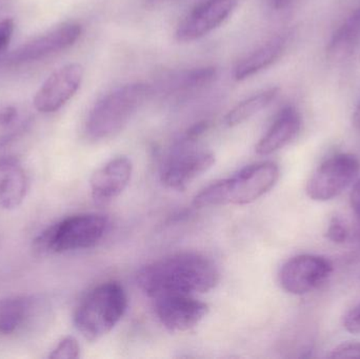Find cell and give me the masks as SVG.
<instances>
[{
    "mask_svg": "<svg viewBox=\"0 0 360 359\" xmlns=\"http://www.w3.org/2000/svg\"><path fill=\"white\" fill-rule=\"evenodd\" d=\"M136 282L153 299L169 294H201L217 286L219 271L213 261L205 255L177 253L141 268Z\"/></svg>",
    "mask_w": 360,
    "mask_h": 359,
    "instance_id": "cell-1",
    "label": "cell"
},
{
    "mask_svg": "<svg viewBox=\"0 0 360 359\" xmlns=\"http://www.w3.org/2000/svg\"><path fill=\"white\" fill-rule=\"evenodd\" d=\"M279 178V168L275 162H264L245 167L230 178L212 183L195 196L196 208L237 204L255 202L273 189Z\"/></svg>",
    "mask_w": 360,
    "mask_h": 359,
    "instance_id": "cell-2",
    "label": "cell"
},
{
    "mask_svg": "<svg viewBox=\"0 0 360 359\" xmlns=\"http://www.w3.org/2000/svg\"><path fill=\"white\" fill-rule=\"evenodd\" d=\"M152 92L149 84L135 82L114 89L101 97L86 118V138L101 141L120 134Z\"/></svg>",
    "mask_w": 360,
    "mask_h": 359,
    "instance_id": "cell-3",
    "label": "cell"
},
{
    "mask_svg": "<svg viewBox=\"0 0 360 359\" xmlns=\"http://www.w3.org/2000/svg\"><path fill=\"white\" fill-rule=\"evenodd\" d=\"M128 308L124 287L108 282L95 287L78 303L73 315L76 330L89 341H97L111 332Z\"/></svg>",
    "mask_w": 360,
    "mask_h": 359,
    "instance_id": "cell-4",
    "label": "cell"
},
{
    "mask_svg": "<svg viewBox=\"0 0 360 359\" xmlns=\"http://www.w3.org/2000/svg\"><path fill=\"white\" fill-rule=\"evenodd\" d=\"M108 228L105 215H73L44 230L34 240L33 249L37 254L49 255L92 248L105 237Z\"/></svg>",
    "mask_w": 360,
    "mask_h": 359,
    "instance_id": "cell-5",
    "label": "cell"
},
{
    "mask_svg": "<svg viewBox=\"0 0 360 359\" xmlns=\"http://www.w3.org/2000/svg\"><path fill=\"white\" fill-rule=\"evenodd\" d=\"M195 141L186 134L167 158L160 172L166 187L182 191L215 164L213 152L195 147Z\"/></svg>",
    "mask_w": 360,
    "mask_h": 359,
    "instance_id": "cell-6",
    "label": "cell"
},
{
    "mask_svg": "<svg viewBox=\"0 0 360 359\" xmlns=\"http://www.w3.org/2000/svg\"><path fill=\"white\" fill-rule=\"evenodd\" d=\"M360 172V162L353 154H336L328 158L307 183L309 198L315 202H328L340 196L354 183Z\"/></svg>",
    "mask_w": 360,
    "mask_h": 359,
    "instance_id": "cell-7",
    "label": "cell"
},
{
    "mask_svg": "<svg viewBox=\"0 0 360 359\" xmlns=\"http://www.w3.org/2000/svg\"><path fill=\"white\" fill-rule=\"evenodd\" d=\"M333 272L329 259L319 255L292 257L279 272V284L287 293L304 295L321 286Z\"/></svg>",
    "mask_w": 360,
    "mask_h": 359,
    "instance_id": "cell-8",
    "label": "cell"
},
{
    "mask_svg": "<svg viewBox=\"0 0 360 359\" xmlns=\"http://www.w3.org/2000/svg\"><path fill=\"white\" fill-rule=\"evenodd\" d=\"M82 27L78 22H65L19 46L8 56L10 65L35 63L58 54L73 46L82 37Z\"/></svg>",
    "mask_w": 360,
    "mask_h": 359,
    "instance_id": "cell-9",
    "label": "cell"
},
{
    "mask_svg": "<svg viewBox=\"0 0 360 359\" xmlns=\"http://www.w3.org/2000/svg\"><path fill=\"white\" fill-rule=\"evenodd\" d=\"M154 309L162 326L170 332L195 328L209 313V306L193 295L169 294L154 299Z\"/></svg>",
    "mask_w": 360,
    "mask_h": 359,
    "instance_id": "cell-10",
    "label": "cell"
},
{
    "mask_svg": "<svg viewBox=\"0 0 360 359\" xmlns=\"http://www.w3.org/2000/svg\"><path fill=\"white\" fill-rule=\"evenodd\" d=\"M84 79V67L70 63L55 71L42 84L34 97V107L40 113L60 110L77 93Z\"/></svg>",
    "mask_w": 360,
    "mask_h": 359,
    "instance_id": "cell-11",
    "label": "cell"
},
{
    "mask_svg": "<svg viewBox=\"0 0 360 359\" xmlns=\"http://www.w3.org/2000/svg\"><path fill=\"white\" fill-rule=\"evenodd\" d=\"M238 6V0H207L195 8L177 27L181 42L200 39L221 25Z\"/></svg>",
    "mask_w": 360,
    "mask_h": 359,
    "instance_id": "cell-12",
    "label": "cell"
},
{
    "mask_svg": "<svg viewBox=\"0 0 360 359\" xmlns=\"http://www.w3.org/2000/svg\"><path fill=\"white\" fill-rule=\"evenodd\" d=\"M132 162L126 156L110 160L93 173L90 179L91 194L95 202H110L122 193L132 177Z\"/></svg>",
    "mask_w": 360,
    "mask_h": 359,
    "instance_id": "cell-13",
    "label": "cell"
},
{
    "mask_svg": "<svg viewBox=\"0 0 360 359\" xmlns=\"http://www.w3.org/2000/svg\"><path fill=\"white\" fill-rule=\"evenodd\" d=\"M27 171L17 158L0 157V208L13 210L22 204L29 191Z\"/></svg>",
    "mask_w": 360,
    "mask_h": 359,
    "instance_id": "cell-14",
    "label": "cell"
},
{
    "mask_svg": "<svg viewBox=\"0 0 360 359\" xmlns=\"http://www.w3.org/2000/svg\"><path fill=\"white\" fill-rule=\"evenodd\" d=\"M302 128V117L297 110L287 107L279 112L266 134L256 145V153L270 155L289 145Z\"/></svg>",
    "mask_w": 360,
    "mask_h": 359,
    "instance_id": "cell-15",
    "label": "cell"
},
{
    "mask_svg": "<svg viewBox=\"0 0 360 359\" xmlns=\"http://www.w3.org/2000/svg\"><path fill=\"white\" fill-rule=\"evenodd\" d=\"M37 301L29 295H13L0 299V334L12 335L31 320Z\"/></svg>",
    "mask_w": 360,
    "mask_h": 359,
    "instance_id": "cell-16",
    "label": "cell"
},
{
    "mask_svg": "<svg viewBox=\"0 0 360 359\" xmlns=\"http://www.w3.org/2000/svg\"><path fill=\"white\" fill-rule=\"evenodd\" d=\"M285 46H287V37L278 36L273 38L270 41L248 55L240 63H237L233 73L234 79L237 81H243L270 67L281 58V55L285 52Z\"/></svg>",
    "mask_w": 360,
    "mask_h": 359,
    "instance_id": "cell-17",
    "label": "cell"
},
{
    "mask_svg": "<svg viewBox=\"0 0 360 359\" xmlns=\"http://www.w3.org/2000/svg\"><path fill=\"white\" fill-rule=\"evenodd\" d=\"M360 44V6L338 27L328 44V56L332 60L348 58Z\"/></svg>",
    "mask_w": 360,
    "mask_h": 359,
    "instance_id": "cell-18",
    "label": "cell"
},
{
    "mask_svg": "<svg viewBox=\"0 0 360 359\" xmlns=\"http://www.w3.org/2000/svg\"><path fill=\"white\" fill-rule=\"evenodd\" d=\"M278 94V89L270 88L262 91L235 105L224 117L228 126H236L247 122L262 110L266 109Z\"/></svg>",
    "mask_w": 360,
    "mask_h": 359,
    "instance_id": "cell-19",
    "label": "cell"
},
{
    "mask_svg": "<svg viewBox=\"0 0 360 359\" xmlns=\"http://www.w3.org/2000/svg\"><path fill=\"white\" fill-rule=\"evenodd\" d=\"M217 69L214 67H195L173 76L172 84L168 89L173 95H184L192 91L200 90L211 84L217 77Z\"/></svg>",
    "mask_w": 360,
    "mask_h": 359,
    "instance_id": "cell-20",
    "label": "cell"
},
{
    "mask_svg": "<svg viewBox=\"0 0 360 359\" xmlns=\"http://www.w3.org/2000/svg\"><path fill=\"white\" fill-rule=\"evenodd\" d=\"M30 124L29 116L17 107L0 103V149L18 138Z\"/></svg>",
    "mask_w": 360,
    "mask_h": 359,
    "instance_id": "cell-21",
    "label": "cell"
},
{
    "mask_svg": "<svg viewBox=\"0 0 360 359\" xmlns=\"http://www.w3.org/2000/svg\"><path fill=\"white\" fill-rule=\"evenodd\" d=\"M80 355L79 344L74 337H67L61 339L52 350L49 358L52 359H73Z\"/></svg>",
    "mask_w": 360,
    "mask_h": 359,
    "instance_id": "cell-22",
    "label": "cell"
},
{
    "mask_svg": "<svg viewBox=\"0 0 360 359\" xmlns=\"http://www.w3.org/2000/svg\"><path fill=\"white\" fill-rule=\"evenodd\" d=\"M349 235H350V232L342 218L334 217L330 221L327 233H326V236L330 242H334V244H345L349 240Z\"/></svg>",
    "mask_w": 360,
    "mask_h": 359,
    "instance_id": "cell-23",
    "label": "cell"
},
{
    "mask_svg": "<svg viewBox=\"0 0 360 359\" xmlns=\"http://www.w3.org/2000/svg\"><path fill=\"white\" fill-rule=\"evenodd\" d=\"M331 358H360V344H342L330 354Z\"/></svg>",
    "mask_w": 360,
    "mask_h": 359,
    "instance_id": "cell-24",
    "label": "cell"
},
{
    "mask_svg": "<svg viewBox=\"0 0 360 359\" xmlns=\"http://www.w3.org/2000/svg\"><path fill=\"white\" fill-rule=\"evenodd\" d=\"M15 25L13 19L6 18L0 20V56L10 44L14 33Z\"/></svg>",
    "mask_w": 360,
    "mask_h": 359,
    "instance_id": "cell-25",
    "label": "cell"
},
{
    "mask_svg": "<svg viewBox=\"0 0 360 359\" xmlns=\"http://www.w3.org/2000/svg\"><path fill=\"white\" fill-rule=\"evenodd\" d=\"M344 328L352 334L360 335V306L345 315Z\"/></svg>",
    "mask_w": 360,
    "mask_h": 359,
    "instance_id": "cell-26",
    "label": "cell"
},
{
    "mask_svg": "<svg viewBox=\"0 0 360 359\" xmlns=\"http://www.w3.org/2000/svg\"><path fill=\"white\" fill-rule=\"evenodd\" d=\"M350 200L353 212L356 215L360 225V179L355 183L354 187H353L352 192H351Z\"/></svg>",
    "mask_w": 360,
    "mask_h": 359,
    "instance_id": "cell-27",
    "label": "cell"
},
{
    "mask_svg": "<svg viewBox=\"0 0 360 359\" xmlns=\"http://www.w3.org/2000/svg\"><path fill=\"white\" fill-rule=\"evenodd\" d=\"M291 0H268L269 4L275 10H281L285 8Z\"/></svg>",
    "mask_w": 360,
    "mask_h": 359,
    "instance_id": "cell-28",
    "label": "cell"
},
{
    "mask_svg": "<svg viewBox=\"0 0 360 359\" xmlns=\"http://www.w3.org/2000/svg\"><path fill=\"white\" fill-rule=\"evenodd\" d=\"M353 119H354L355 126H356L360 130V105H359V107H357L356 111H355Z\"/></svg>",
    "mask_w": 360,
    "mask_h": 359,
    "instance_id": "cell-29",
    "label": "cell"
},
{
    "mask_svg": "<svg viewBox=\"0 0 360 359\" xmlns=\"http://www.w3.org/2000/svg\"><path fill=\"white\" fill-rule=\"evenodd\" d=\"M160 1H162V0H150V2H152V4H156V2Z\"/></svg>",
    "mask_w": 360,
    "mask_h": 359,
    "instance_id": "cell-30",
    "label": "cell"
}]
</instances>
